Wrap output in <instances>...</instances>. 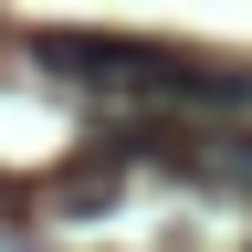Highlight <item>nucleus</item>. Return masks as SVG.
<instances>
[{
    "label": "nucleus",
    "instance_id": "f257e3e1",
    "mask_svg": "<svg viewBox=\"0 0 252 252\" xmlns=\"http://www.w3.org/2000/svg\"><path fill=\"white\" fill-rule=\"evenodd\" d=\"M53 74H74L105 105H147V116H231L252 105V74H220V63H189L168 42H105V32H53L42 42Z\"/></svg>",
    "mask_w": 252,
    "mask_h": 252
},
{
    "label": "nucleus",
    "instance_id": "f03ea898",
    "mask_svg": "<svg viewBox=\"0 0 252 252\" xmlns=\"http://www.w3.org/2000/svg\"><path fill=\"white\" fill-rule=\"evenodd\" d=\"M210 179H231V189H252V137H210V147H189Z\"/></svg>",
    "mask_w": 252,
    "mask_h": 252
}]
</instances>
